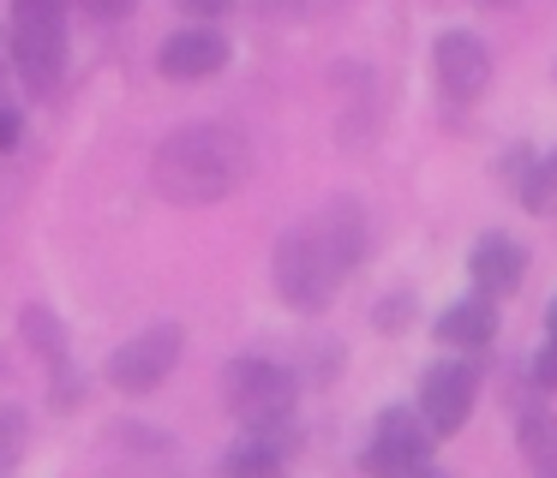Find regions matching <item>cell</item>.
Masks as SVG:
<instances>
[{"mask_svg": "<svg viewBox=\"0 0 557 478\" xmlns=\"http://www.w3.org/2000/svg\"><path fill=\"white\" fill-rule=\"evenodd\" d=\"M366 257V215L360 203L336 198L300 227H288L276 246V293L294 311H324L336 299L342 275Z\"/></svg>", "mask_w": 557, "mask_h": 478, "instance_id": "1", "label": "cell"}, {"mask_svg": "<svg viewBox=\"0 0 557 478\" xmlns=\"http://www.w3.org/2000/svg\"><path fill=\"white\" fill-rule=\"evenodd\" d=\"M252 174V150L234 126L222 120H198V126H181L162 138L157 162H150V179L169 203H222L228 191H240V179Z\"/></svg>", "mask_w": 557, "mask_h": 478, "instance_id": "2", "label": "cell"}, {"mask_svg": "<svg viewBox=\"0 0 557 478\" xmlns=\"http://www.w3.org/2000/svg\"><path fill=\"white\" fill-rule=\"evenodd\" d=\"M66 54V0H13V60L30 90L61 78Z\"/></svg>", "mask_w": 557, "mask_h": 478, "instance_id": "3", "label": "cell"}, {"mask_svg": "<svg viewBox=\"0 0 557 478\" xmlns=\"http://www.w3.org/2000/svg\"><path fill=\"white\" fill-rule=\"evenodd\" d=\"M228 406L252 430H282V418L294 413V377L270 358H240L228 365Z\"/></svg>", "mask_w": 557, "mask_h": 478, "instance_id": "4", "label": "cell"}, {"mask_svg": "<svg viewBox=\"0 0 557 478\" xmlns=\"http://www.w3.org/2000/svg\"><path fill=\"white\" fill-rule=\"evenodd\" d=\"M425 449H432V430H425V418L389 406V413L377 418L372 449H366L360 466H366L372 478H413V473L425 466Z\"/></svg>", "mask_w": 557, "mask_h": 478, "instance_id": "5", "label": "cell"}, {"mask_svg": "<svg viewBox=\"0 0 557 478\" xmlns=\"http://www.w3.org/2000/svg\"><path fill=\"white\" fill-rule=\"evenodd\" d=\"M174 358H181V329H174V323H157V329L133 335V341L109 358V382L126 394H145V389H157V382H169Z\"/></svg>", "mask_w": 557, "mask_h": 478, "instance_id": "6", "label": "cell"}, {"mask_svg": "<svg viewBox=\"0 0 557 478\" xmlns=\"http://www.w3.org/2000/svg\"><path fill=\"white\" fill-rule=\"evenodd\" d=\"M473 413V370L468 365H432L420 382V418L432 437H449L461 430Z\"/></svg>", "mask_w": 557, "mask_h": 478, "instance_id": "7", "label": "cell"}, {"mask_svg": "<svg viewBox=\"0 0 557 478\" xmlns=\"http://www.w3.org/2000/svg\"><path fill=\"white\" fill-rule=\"evenodd\" d=\"M437 84H444L456 102H473V96L492 84V54H485L480 36L449 30L444 42H437Z\"/></svg>", "mask_w": 557, "mask_h": 478, "instance_id": "8", "label": "cell"}, {"mask_svg": "<svg viewBox=\"0 0 557 478\" xmlns=\"http://www.w3.org/2000/svg\"><path fill=\"white\" fill-rule=\"evenodd\" d=\"M228 66V42L216 30H181L162 42V72L169 78H210Z\"/></svg>", "mask_w": 557, "mask_h": 478, "instance_id": "9", "label": "cell"}, {"mask_svg": "<svg viewBox=\"0 0 557 478\" xmlns=\"http://www.w3.org/2000/svg\"><path fill=\"white\" fill-rule=\"evenodd\" d=\"M521 275H528V251L521 246H509V239H480L473 246V287H480V299L516 293Z\"/></svg>", "mask_w": 557, "mask_h": 478, "instance_id": "10", "label": "cell"}, {"mask_svg": "<svg viewBox=\"0 0 557 478\" xmlns=\"http://www.w3.org/2000/svg\"><path fill=\"white\" fill-rule=\"evenodd\" d=\"M492 335H497L492 299H461V305H449L437 317V341H449V347H485Z\"/></svg>", "mask_w": 557, "mask_h": 478, "instance_id": "11", "label": "cell"}, {"mask_svg": "<svg viewBox=\"0 0 557 478\" xmlns=\"http://www.w3.org/2000/svg\"><path fill=\"white\" fill-rule=\"evenodd\" d=\"M521 454H528L533 466H540V473H557V418H545V413H521Z\"/></svg>", "mask_w": 557, "mask_h": 478, "instance_id": "12", "label": "cell"}, {"mask_svg": "<svg viewBox=\"0 0 557 478\" xmlns=\"http://www.w3.org/2000/svg\"><path fill=\"white\" fill-rule=\"evenodd\" d=\"M228 473H234V478H276V473H282V449L270 442V430H252V437L234 449Z\"/></svg>", "mask_w": 557, "mask_h": 478, "instance_id": "13", "label": "cell"}, {"mask_svg": "<svg viewBox=\"0 0 557 478\" xmlns=\"http://www.w3.org/2000/svg\"><path fill=\"white\" fill-rule=\"evenodd\" d=\"M521 203H528L533 215H552V210H557V155H545V162L528 174V186H521Z\"/></svg>", "mask_w": 557, "mask_h": 478, "instance_id": "14", "label": "cell"}, {"mask_svg": "<svg viewBox=\"0 0 557 478\" xmlns=\"http://www.w3.org/2000/svg\"><path fill=\"white\" fill-rule=\"evenodd\" d=\"M25 413H18V406H0V478L13 473L18 461H25Z\"/></svg>", "mask_w": 557, "mask_h": 478, "instance_id": "15", "label": "cell"}, {"mask_svg": "<svg viewBox=\"0 0 557 478\" xmlns=\"http://www.w3.org/2000/svg\"><path fill=\"white\" fill-rule=\"evenodd\" d=\"M30 329H37V347H42V353H61V323H49V317H42V311H30Z\"/></svg>", "mask_w": 557, "mask_h": 478, "instance_id": "16", "label": "cell"}, {"mask_svg": "<svg viewBox=\"0 0 557 478\" xmlns=\"http://www.w3.org/2000/svg\"><path fill=\"white\" fill-rule=\"evenodd\" d=\"M90 12H97V18H126V12L138 7V0H85Z\"/></svg>", "mask_w": 557, "mask_h": 478, "instance_id": "17", "label": "cell"}, {"mask_svg": "<svg viewBox=\"0 0 557 478\" xmlns=\"http://www.w3.org/2000/svg\"><path fill=\"white\" fill-rule=\"evenodd\" d=\"M540 382L557 389V341H545V353H540Z\"/></svg>", "mask_w": 557, "mask_h": 478, "instance_id": "18", "label": "cell"}, {"mask_svg": "<svg viewBox=\"0 0 557 478\" xmlns=\"http://www.w3.org/2000/svg\"><path fill=\"white\" fill-rule=\"evenodd\" d=\"M174 7L198 12V18H216V12H228V0H174Z\"/></svg>", "mask_w": 557, "mask_h": 478, "instance_id": "19", "label": "cell"}, {"mask_svg": "<svg viewBox=\"0 0 557 478\" xmlns=\"http://www.w3.org/2000/svg\"><path fill=\"white\" fill-rule=\"evenodd\" d=\"M13 138H18V120L0 114V150H13Z\"/></svg>", "mask_w": 557, "mask_h": 478, "instance_id": "20", "label": "cell"}, {"mask_svg": "<svg viewBox=\"0 0 557 478\" xmlns=\"http://www.w3.org/2000/svg\"><path fill=\"white\" fill-rule=\"evenodd\" d=\"M545 329H552V341H557V299H552V311H545Z\"/></svg>", "mask_w": 557, "mask_h": 478, "instance_id": "21", "label": "cell"}, {"mask_svg": "<svg viewBox=\"0 0 557 478\" xmlns=\"http://www.w3.org/2000/svg\"><path fill=\"white\" fill-rule=\"evenodd\" d=\"M480 7H516V0H480Z\"/></svg>", "mask_w": 557, "mask_h": 478, "instance_id": "22", "label": "cell"}]
</instances>
